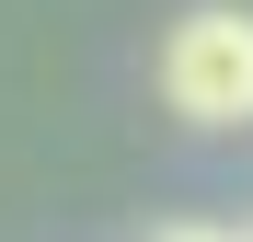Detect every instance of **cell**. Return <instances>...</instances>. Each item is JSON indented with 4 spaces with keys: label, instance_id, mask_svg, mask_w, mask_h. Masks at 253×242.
<instances>
[{
    "label": "cell",
    "instance_id": "cell-2",
    "mask_svg": "<svg viewBox=\"0 0 253 242\" xmlns=\"http://www.w3.org/2000/svg\"><path fill=\"white\" fill-rule=\"evenodd\" d=\"M150 242H242V231H207V219H173V231H150Z\"/></svg>",
    "mask_w": 253,
    "mask_h": 242
},
{
    "label": "cell",
    "instance_id": "cell-1",
    "mask_svg": "<svg viewBox=\"0 0 253 242\" xmlns=\"http://www.w3.org/2000/svg\"><path fill=\"white\" fill-rule=\"evenodd\" d=\"M161 104L184 115V127H253V12L242 0H196V12L161 35Z\"/></svg>",
    "mask_w": 253,
    "mask_h": 242
},
{
    "label": "cell",
    "instance_id": "cell-3",
    "mask_svg": "<svg viewBox=\"0 0 253 242\" xmlns=\"http://www.w3.org/2000/svg\"><path fill=\"white\" fill-rule=\"evenodd\" d=\"M242 242H253V231H242Z\"/></svg>",
    "mask_w": 253,
    "mask_h": 242
}]
</instances>
